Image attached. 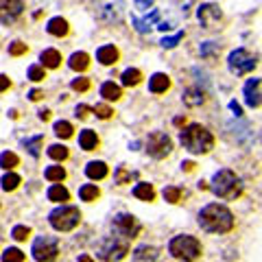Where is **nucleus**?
Here are the masks:
<instances>
[{"label":"nucleus","mask_w":262,"mask_h":262,"mask_svg":"<svg viewBox=\"0 0 262 262\" xmlns=\"http://www.w3.org/2000/svg\"><path fill=\"white\" fill-rule=\"evenodd\" d=\"M131 177H133V175H131V173H125V171H123V168H120V171H118V173H116V181H118V184H123V181H127V179H131Z\"/></svg>","instance_id":"45"},{"label":"nucleus","mask_w":262,"mask_h":262,"mask_svg":"<svg viewBox=\"0 0 262 262\" xmlns=\"http://www.w3.org/2000/svg\"><path fill=\"white\" fill-rule=\"evenodd\" d=\"M184 103L188 107H196V105H201V103H203V94H201L199 90H188L184 94Z\"/></svg>","instance_id":"30"},{"label":"nucleus","mask_w":262,"mask_h":262,"mask_svg":"<svg viewBox=\"0 0 262 262\" xmlns=\"http://www.w3.org/2000/svg\"><path fill=\"white\" fill-rule=\"evenodd\" d=\"M133 262H157V249L149 245L138 247L133 251Z\"/></svg>","instance_id":"16"},{"label":"nucleus","mask_w":262,"mask_h":262,"mask_svg":"<svg viewBox=\"0 0 262 262\" xmlns=\"http://www.w3.org/2000/svg\"><path fill=\"white\" fill-rule=\"evenodd\" d=\"M2 262H24V254L20 249H16V247H9L2 254Z\"/></svg>","instance_id":"31"},{"label":"nucleus","mask_w":262,"mask_h":262,"mask_svg":"<svg viewBox=\"0 0 262 262\" xmlns=\"http://www.w3.org/2000/svg\"><path fill=\"white\" fill-rule=\"evenodd\" d=\"M212 193L221 199H236L242 193V184L236 177V173H232L229 168H223L212 179Z\"/></svg>","instance_id":"3"},{"label":"nucleus","mask_w":262,"mask_h":262,"mask_svg":"<svg viewBox=\"0 0 262 262\" xmlns=\"http://www.w3.org/2000/svg\"><path fill=\"white\" fill-rule=\"evenodd\" d=\"M140 79H142V72H140L138 68H127V70L123 72V86H127V87L138 86Z\"/></svg>","instance_id":"25"},{"label":"nucleus","mask_w":262,"mask_h":262,"mask_svg":"<svg viewBox=\"0 0 262 262\" xmlns=\"http://www.w3.org/2000/svg\"><path fill=\"white\" fill-rule=\"evenodd\" d=\"M160 20V11H153L151 16H147V18H142V20H140V18H133V26L135 29H138L140 33H149V29H151L153 24H155V22Z\"/></svg>","instance_id":"18"},{"label":"nucleus","mask_w":262,"mask_h":262,"mask_svg":"<svg viewBox=\"0 0 262 262\" xmlns=\"http://www.w3.org/2000/svg\"><path fill=\"white\" fill-rule=\"evenodd\" d=\"M44 175H46V179L48 181H64L66 179V171L62 166H48Z\"/></svg>","instance_id":"29"},{"label":"nucleus","mask_w":262,"mask_h":262,"mask_svg":"<svg viewBox=\"0 0 262 262\" xmlns=\"http://www.w3.org/2000/svg\"><path fill=\"white\" fill-rule=\"evenodd\" d=\"M181 37H184V33H177V35H173V37H164L162 46L164 48H173V46H177L181 42Z\"/></svg>","instance_id":"42"},{"label":"nucleus","mask_w":262,"mask_h":262,"mask_svg":"<svg viewBox=\"0 0 262 262\" xmlns=\"http://www.w3.org/2000/svg\"><path fill=\"white\" fill-rule=\"evenodd\" d=\"M164 199H166L168 203H179L181 188H175V186H168V188H164Z\"/></svg>","instance_id":"35"},{"label":"nucleus","mask_w":262,"mask_h":262,"mask_svg":"<svg viewBox=\"0 0 262 262\" xmlns=\"http://www.w3.org/2000/svg\"><path fill=\"white\" fill-rule=\"evenodd\" d=\"M181 166H184V171H193V168H195V162H184V164H181Z\"/></svg>","instance_id":"51"},{"label":"nucleus","mask_w":262,"mask_h":262,"mask_svg":"<svg viewBox=\"0 0 262 262\" xmlns=\"http://www.w3.org/2000/svg\"><path fill=\"white\" fill-rule=\"evenodd\" d=\"M168 251L175 256L177 260H184V262H195L201 256V242L196 240L195 236H175L168 245Z\"/></svg>","instance_id":"4"},{"label":"nucleus","mask_w":262,"mask_h":262,"mask_svg":"<svg viewBox=\"0 0 262 262\" xmlns=\"http://www.w3.org/2000/svg\"><path fill=\"white\" fill-rule=\"evenodd\" d=\"M179 140H181V144H184V149H188L190 153H208L210 149L214 147V135L196 123L188 125V127L181 131Z\"/></svg>","instance_id":"2"},{"label":"nucleus","mask_w":262,"mask_h":262,"mask_svg":"<svg viewBox=\"0 0 262 262\" xmlns=\"http://www.w3.org/2000/svg\"><path fill=\"white\" fill-rule=\"evenodd\" d=\"M111 229H114V234H118L123 238H135L140 232V223L131 214H118L111 221Z\"/></svg>","instance_id":"10"},{"label":"nucleus","mask_w":262,"mask_h":262,"mask_svg":"<svg viewBox=\"0 0 262 262\" xmlns=\"http://www.w3.org/2000/svg\"><path fill=\"white\" fill-rule=\"evenodd\" d=\"M199 225L203 227L205 232L225 234V232H229V229L234 227V217H232V212H229L225 205L210 203L199 212Z\"/></svg>","instance_id":"1"},{"label":"nucleus","mask_w":262,"mask_h":262,"mask_svg":"<svg viewBox=\"0 0 262 262\" xmlns=\"http://www.w3.org/2000/svg\"><path fill=\"white\" fill-rule=\"evenodd\" d=\"M96 59L103 66H111L118 62V50H116L114 46H101V48L96 50Z\"/></svg>","instance_id":"15"},{"label":"nucleus","mask_w":262,"mask_h":262,"mask_svg":"<svg viewBox=\"0 0 262 262\" xmlns=\"http://www.w3.org/2000/svg\"><path fill=\"white\" fill-rule=\"evenodd\" d=\"M133 195L138 196V199H142V201H153L155 199V190H153L151 184H138L133 188Z\"/></svg>","instance_id":"24"},{"label":"nucleus","mask_w":262,"mask_h":262,"mask_svg":"<svg viewBox=\"0 0 262 262\" xmlns=\"http://www.w3.org/2000/svg\"><path fill=\"white\" fill-rule=\"evenodd\" d=\"M18 164H20V157H18L16 153H11V151H4L2 155H0V166H2V168H7V171H11V168H16Z\"/></svg>","instance_id":"28"},{"label":"nucleus","mask_w":262,"mask_h":262,"mask_svg":"<svg viewBox=\"0 0 262 262\" xmlns=\"http://www.w3.org/2000/svg\"><path fill=\"white\" fill-rule=\"evenodd\" d=\"M0 184H2V190H16L18 184H20V175H16V173H7Z\"/></svg>","instance_id":"34"},{"label":"nucleus","mask_w":262,"mask_h":262,"mask_svg":"<svg viewBox=\"0 0 262 262\" xmlns=\"http://www.w3.org/2000/svg\"><path fill=\"white\" fill-rule=\"evenodd\" d=\"M79 262H94L90 258V256H81V258H79Z\"/></svg>","instance_id":"52"},{"label":"nucleus","mask_w":262,"mask_h":262,"mask_svg":"<svg viewBox=\"0 0 262 262\" xmlns=\"http://www.w3.org/2000/svg\"><path fill=\"white\" fill-rule=\"evenodd\" d=\"M86 175L90 179H103V177H107V166L103 162H90L86 166Z\"/></svg>","instance_id":"21"},{"label":"nucleus","mask_w":262,"mask_h":262,"mask_svg":"<svg viewBox=\"0 0 262 262\" xmlns=\"http://www.w3.org/2000/svg\"><path fill=\"white\" fill-rule=\"evenodd\" d=\"M46 31H48L50 35L62 37V35L68 33V22H66L64 18H53V20H48V26H46Z\"/></svg>","instance_id":"20"},{"label":"nucleus","mask_w":262,"mask_h":262,"mask_svg":"<svg viewBox=\"0 0 262 262\" xmlns=\"http://www.w3.org/2000/svg\"><path fill=\"white\" fill-rule=\"evenodd\" d=\"M55 133L59 138H70L72 135V125L66 123V120H59V123H55Z\"/></svg>","instance_id":"36"},{"label":"nucleus","mask_w":262,"mask_h":262,"mask_svg":"<svg viewBox=\"0 0 262 262\" xmlns=\"http://www.w3.org/2000/svg\"><path fill=\"white\" fill-rule=\"evenodd\" d=\"M50 225H53L57 232H70L79 225L81 221V212H79L74 205H59L50 212Z\"/></svg>","instance_id":"5"},{"label":"nucleus","mask_w":262,"mask_h":262,"mask_svg":"<svg viewBox=\"0 0 262 262\" xmlns=\"http://www.w3.org/2000/svg\"><path fill=\"white\" fill-rule=\"evenodd\" d=\"M33 258L37 262H53L59 254V242L53 236H40L33 242Z\"/></svg>","instance_id":"7"},{"label":"nucleus","mask_w":262,"mask_h":262,"mask_svg":"<svg viewBox=\"0 0 262 262\" xmlns=\"http://www.w3.org/2000/svg\"><path fill=\"white\" fill-rule=\"evenodd\" d=\"M42 96H44V94H42L40 90H31V92H29V98H31V101H40Z\"/></svg>","instance_id":"48"},{"label":"nucleus","mask_w":262,"mask_h":262,"mask_svg":"<svg viewBox=\"0 0 262 262\" xmlns=\"http://www.w3.org/2000/svg\"><path fill=\"white\" fill-rule=\"evenodd\" d=\"M151 4H153V0H135V9H140V11H149Z\"/></svg>","instance_id":"44"},{"label":"nucleus","mask_w":262,"mask_h":262,"mask_svg":"<svg viewBox=\"0 0 262 262\" xmlns=\"http://www.w3.org/2000/svg\"><path fill=\"white\" fill-rule=\"evenodd\" d=\"M157 29H160V31H171L173 24H171V22H160V24H157Z\"/></svg>","instance_id":"49"},{"label":"nucleus","mask_w":262,"mask_h":262,"mask_svg":"<svg viewBox=\"0 0 262 262\" xmlns=\"http://www.w3.org/2000/svg\"><path fill=\"white\" fill-rule=\"evenodd\" d=\"M40 62L44 64L46 68H57V66L62 64V55H59L55 48H48V50H44V53L40 55Z\"/></svg>","instance_id":"22"},{"label":"nucleus","mask_w":262,"mask_h":262,"mask_svg":"<svg viewBox=\"0 0 262 262\" xmlns=\"http://www.w3.org/2000/svg\"><path fill=\"white\" fill-rule=\"evenodd\" d=\"M168 87H171V79H168V74H153L151 81H149V90L153 92V94H160V92H166Z\"/></svg>","instance_id":"14"},{"label":"nucleus","mask_w":262,"mask_h":262,"mask_svg":"<svg viewBox=\"0 0 262 262\" xmlns=\"http://www.w3.org/2000/svg\"><path fill=\"white\" fill-rule=\"evenodd\" d=\"M171 149H173V142H171V138H168L166 133H162V131H155V133L149 135L147 151H149V155H153L155 160H162V157H166L168 153H171Z\"/></svg>","instance_id":"9"},{"label":"nucleus","mask_w":262,"mask_h":262,"mask_svg":"<svg viewBox=\"0 0 262 262\" xmlns=\"http://www.w3.org/2000/svg\"><path fill=\"white\" fill-rule=\"evenodd\" d=\"M196 16H199V22L203 26H212L221 20L223 13H221V9H218V4H201Z\"/></svg>","instance_id":"12"},{"label":"nucleus","mask_w":262,"mask_h":262,"mask_svg":"<svg viewBox=\"0 0 262 262\" xmlns=\"http://www.w3.org/2000/svg\"><path fill=\"white\" fill-rule=\"evenodd\" d=\"M48 199L50 201H62V203H64V201L70 199V193L64 188V186L55 184V186H50V188H48Z\"/></svg>","instance_id":"26"},{"label":"nucleus","mask_w":262,"mask_h":262,"mask_svg":"<svg viewBox=\"0 0 262 262\" xmlns=\"http://www.w3.org/2000/svg\"><path fill=\"white\" fill-rule=\"evenodd\" d=\"M101 96L105 98V101H118V98L123 96V90H120V86L107 81V83H103L101 86Z\"/></svg>","instance_id":"19"},{"label":"nucleus","mask_w":262,"mask_h":262,"mask_svg":"<svg viewBox=\"0 0 262 262\" xmlns=\"http://www.w3.org/2000/svg\"><path fill=\"white\" fill-rule=\"evenodd\" d=\"M229 107H232V111H234V114H236V116H242V109H240V105H238L236 101H232V103H229Z\"/></svg>","instance_id":"47"},{"label":"nucleus","mask_w":262,"mask_h":262,"mask_svg":"<svg viewBox=\"0 0 262 262\" xmlns=\"http://www.w3.org/2000/svg\"><path fill=\"white\" fill-rule=\"evenodd\" d=\"M48 157H53V160H57V162H64L66 157H68V149H66L64 144H53V147L48 149Z\"/></svg>","instance_id":"33"},{"label":"nucleus","mask_w":262,"mask_h":262,"mask_svg":"<svg viewBox=\"0 0 262 262\" xmlns=\"http://www.w3.org/2000/svg\"><path fill=\"white\" fill-rule=\"evenodd\" d=\"M72 90L74 92H87V90H90V79H74V81H72Z\"/></svg>","instance_id":"41"},{"label":"nucleus","mask_w":262,"mask_h":262,"mask_svg":"<svg viewBox=\"0 0 262 262\" xmlns=\"http://www.w3.org/2000/svg\"><path fill=\"white\" fill-rule=\"evenodd\" d=\"M245 101L249 107H260V79H249V81H247Z\"/></svg>","instance_id":"13"},{"label":"nucleus","mask_w":262,"mask_h":262,"mask_svg":"<svg viewBox=\"0 0 262 262\" xmlns=\"http://www.w3.org/2000/svg\"><path fill=\"white\" fill-rule=\"evenodd\" d=\"M42 142H44V138H42V135H35V138H31V140H24V147L29 149V153L33 157H37V155H40Z\"/></svg>","instance_id":"32"},{"label":"nucleus","mask_w":262,"mask_h":262,"mask_svg":"<svg viewBox=\"0 0 262 262\" xmlns=\"http://www.w3.org/2000/svg\"><path fill=\"white\" fill-rule=\"evenodd\" d=\"M9 86H11V81H9V77H4V74H0V92L9 90Z\"/></svg>","instance_id":"46"},{"label":"nucleus","mask_w":262,"mask_h":262,"mask_svg":"<svg viewBox=\"0 0 262 262\" xmlns=\"http://www.w3.org/2000/svg\"><path fill=\"white\" fill-rule=\"evenodd\" d=\"M98 144V138L96 133L92 129H83L81 135H79V147L83 149V151H92V149H96Z\"/></svg>","instance_id":"17"},{"label":"nucleus","mask_w":262,"mask_h":262,"mask_svg":"<svg viewBox=\"0 0 262 262\" xmlns=\"http://www.w3.org/2000/svg\"><path fill=\"white\" fill-rule=\"evenodd\" d=\"M29 79L31 81H42V79H46L44 68H40V66H31L29 68Z\"/></svg>","instance_id":"40"},{"label":"nucleus","mask_w":262,"mask_h":262,"mask_svg":"<svg viewBox=\"0 0 262 262\" xmlns=\"http://www.w3.org/2000/svg\"><path fill=\"white\" fill-rule=\"evenodd\" d=\"M227 62H229V70H232L236 77H242V74L251 72V70L256 68V57L245 48L234 50V53L229 55Z\"/></svg>","instance_id":"8"},{"label":"nucleus","mask_w":262,"mask_h":262,"mask_svg":"<svg viewBox=\"0 0 262 262\" xmlns=\"http://www.w3.org/2000/svg\"><path fill=\"white\" fill-rule=\"evenodd\" d=\"M24 11V2L22 0H0V22L2 24H11Z\"/></svg>","instance_id":"11"},{"label":"nucleus","mask_w":262,"mask_h":262,"mask_svg":"<svg viewBox=\"0 0 262 262\" xmlns=\"http://www.w3.org/2000/svg\"><path fill=\"white\" fill-rule=\"evenodd\" d=\"M90 111H92V107H87V105H79V107H77V118L86 120L87 116H90Z\"/></svg>","instance_id":"43"},{"label":"nucleus","mask_w":262,"mask_h":262,"mask_svg":"<svg viewBox=\"0 0 262 262\" xmlns=\"http://www.w3.org/2000/svg\"><path fill=\"white\" fill-rule=\"evenodd\" d=\"M127 251H129L127 240H120L118 236H109V238H105V240L98 245L96 254H98V258H101L103 262H118V260H123L125 256H127Z\"/></svg>","instance_id":"6"},{"label":"nucleus","mask_w":262,"mask_h":262,"mask_svg":"<svg viewBox=\"0 0 262 262\" xmlns=\"http://www.w3.org/2000/svg\"><path fill=\"white\" fill-rule=\"evenodd\" d=\"M26 53V44L24 42H13L11 46H9V55H13V57H20V55Z\"/></svg>","instance_id":"39"},{"label":"nucleus","mask_w":262,"mask_h":262,"mask_svg":"<svg viewBox=\"0 0 262 262\" xmlns=\"http://www.w3.org/2000/svg\"><path fill=\"white\" fill-rule=\"evenodd\" d=\"M98 195H101V190H98L96 186H92V184L81 186V190H79V196H81V201H96Z\"/></svg>","instance_id":"27"},{"label":"nucleus","mask_w":262,"mask_h":262,"mask_svg":"<svg viewBox=\"0 0 262 262\" xmlns=\"http://www.w3.org/2000/svg\"><path fill=\"white\" fill-rule=\"evenodd\" d=\"M29 234H31V229L26 225H16V227H13V232H11V236L16 238V240H26V238H29Z\"/></svg>","instance_id":"37"},{"label":"nucleus","mask_w":262,"mask_h":262,"mask_svg":"<svg viewBox=\"0 0 262 262\" xmlns=\"http://www.w3.org/2000/svg\"><path fill=\"white\" fill-rule=\"evenodd\" d=\"M40 118L42 120H48L50 118V111L48 109H40Z\"/></svg>","instance_id":"50"},{"label":"nucleus","mask_w":262,"mask_h":262,"mask_svg":"<svg viewBox=\"0 0 262 262\" xmlns=\"http://www.w3.org/2000/svg\"><path fill=\"white\" fill-rule=\"evenodd\" d=\"M68 66L72 70H77V72H83V70H87V66H90V57H87L86 53H74L72 57H70Z\"/></svg>","instance_id":"23"},{"label":"nucleus","mask_w":262,"mask_h":262,"mask_svg":"<svg viewBox=\"0 0 262 262\" xmlns=\"http://www.w3.org/2000/svg\"><path fill=\"white\" fill-rule=\"evenodd\" d=\"M92 111L98 116V118H103V120H107V118H111V107H107V105H96V107H92Z\"/></svg>","instance_id":"38"}]
</instances>
